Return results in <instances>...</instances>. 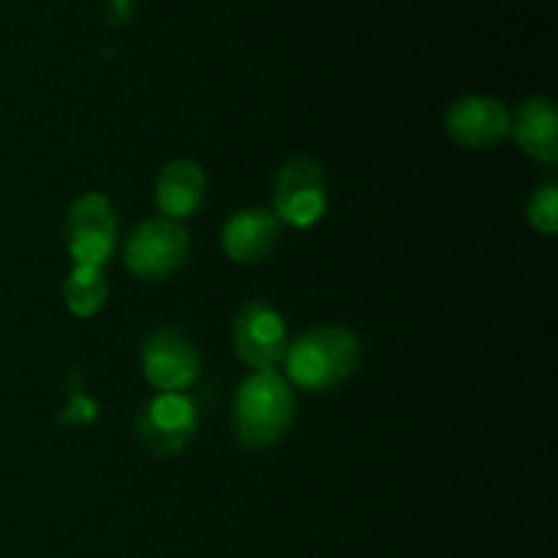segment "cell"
I'll list each match as a JSON object with an SVG mask.
<instances>
[{"label": "cell", "mask_w": 558, "mask_h": 558, "mask_svg": "<svg viewBox=\"0 0 558 558\" xmlns=\"http://www.w3.org/2000/svg\"><path fill=\"white\" fill-rule=\"evenodd\" d=\"M276 218L289 227H314L327 210L325 172L311 158H292L276 178Z\"/></svg>", "instance_id": "cell-5"}, {"label": "cell", "mask_w": 558, "mask_h": 558, "mask_svg": "<svg viewBox=\"0 0 558 558\" xmlns=\"http://www.w3.org/2000/svg\"><path fill=\"white\" fill-rule=\"evenodd\" d=\"M238 357L254 371H272L287 354V325L281 314L262 300H251L238 311L232 325Z\"/></svg>", "instance_id": "cell-7"}, {"label": "cell", "mask_w": 558, "mask_h": 558, "mask_svg": "<svg viewBox=\"0 0 558 558\" xmlns=\"http://www.w3.org/2000/svg\"><path fill=\"white\" fill-rule=\"evenodd\" d=\"M510 134L532 158L554 163L558 158V118L548 98H526L510 114Z\"/></svg>", "instance_id": "cell-12"}, {"label": "cell", "mask_w": 558, "mask_h": 558, "mask_svg": "<svg viewBox=\"0 0 558 558\" xmlns=\"http://www.w3.org/2000/svg\"><path fill=\"white\" fill-rule=\"evenodd\" d=\"M445 131L458 145L485 150L510 134V112L499 98L466 96L450 107L445 118Z\"/></svg>", "instance_id": "cell-9"}, {"label": "cell", "mask_w": 558, "mask_h": 558, "mask_svg": "<svg viewBox=\"0 0 558 558\" xmlns=\"http://www.w3.org/2000/svg\"><path fill=\"white\" fill-rule=\"evenodd\" d=\"M65 305L74 316H93L104 308L109 294L107 276L96 265H76L65 278Z\"/></svg>", "instance_id": "cell-13"}, {"label": "cell", "mask_w": 558, "mask_h": 558, "mask_svg": "<svg viewBox=\"0 0 558 558\" xmlns=\"http://www.w3.org/2000/svg\"><path fill=\"white\" fill-rule=\"evenodd\" d=\"M294 420V396L276 371H256L234 398V434L248 450H265L283 439Z\"/></svg>", "instance_id": "cell-2"}, {"label": "cell", "mask_w": 558, "mask_h": 558, "mask_svg": "<svg viewBox=\"0 0 558 558\" xmlns=\"http://www.w3.org/2000/svg\"><path fill=\"white\" fill-rule=\"evenodd\" d=\"M196 434V407L180 392H161L136 417V436L153 456H178Z\"/></svg>", "instance_id": "cell-6"}, {"label": "cell", "mask_w": 558, "mask_h": 558, "mask_svg": "<svg viewBox=\"0 0 558 558\" xmlns=\"http://www.w3.org/2000/svg\"><path fill=\"white\" fill-rule=\"evenodd\" d=\"M223 251L229 259L240 265H254V262L267 259L278 243V218L276 213L265 207H248V210L234 213L223 227Z\"/></svg>", "instance_id": "cell-10"}, {"label": "cell", "mask_w": 558, "mask_h": 558, "mask_svg": "<svg viewBox=\"0 0 558 558\" xmlns=\"http://www.w3.org/2000/svg\"><path fill=\"white\" fill-rule=\"evenodd\" d=\"M207 194V178L199 163L180 161L167 163L156 180V202L158 210L172 221V218H189L202 207Z\"/></svg>", "instance_id": "cell-11"}, {"label": "cell", "mask_w": 558, "mask_h": 558, "mask_svg": "<svg viewBox=\"0 0 558 558\" xmlns=\"http://www.w3.org/2000/svg\"><path fill=\"white\" fill-rule=\"evenodd\" d=\"M189 259V238L183 227L169 218H150L142 223L125 245V265L136 278L163 281Z\"/></svg>", "instance_id": "cell-3"}, {"label": "cell", "mask_w": 558, "mask_h": 558, "mask_svg": "<svg viewBox=\"0 0 558 558\" xmlns=\"http://www.w3.org/2000/svg\"><path fill=\"white\" fill-rule=\"evenodd\" d=\"M142 374L156 390L180 392L199 376V352L185 332L161 327L142 347Z\"/></svg>", "instance_id": "cell-8"}, {"label": "cell", "mask_w": 558, "mask_h": 558, "mask_svg": "<svg viewBox=\"0 0 558 558\" xmlns=\"http://www.w3.org/2000/svg\"><path fill=\"white\" fill-rule=\"evenodd\" d=\"M65 243L76 265L101 267L112 256L118 243V216L107 196L85 194L71 205Z\"/></svg>", "instance_id": "cell-4"}, {"label": "cell", "mask_w": 558, "mask_h": 558, "mask_svg": "<svg viewBox=\"0 0 558 558\" xmlns=\"http://www.w3.org/2000/svg\"><path fill=\"white\" fill-rule=\"evenodd\" d=\"M529 221L537 232L556 234L558 229V189L556 183H545L534 191L529 202Z\"/></svg>", "instance_id": "cell-14"}, {"label": "cell", "mask_w": 558, "mask_h": 558, "mask_svg": "<svg viewBox=\"0 0 558 558\" xmlns=\"http://www.w3.org/2000/svg\"><path fill=\"white\" fill-rule=\"evenodd\" d=\"M112 20L114 22H125L129 20V14H131V0H112Z\"/></svg>", "instance_id": "cell-15"}, {"label": "cell", "mask_w": 558, "mask_h": 558, "mask_svg": "<svg viewBox=\"0 0 558 558\" xmlns=\"http://www.w3.org/2000/svg\"><path fill=\"white\" fill-rule=\"evenodd\" d=\"M287 376L292 385L308 392H325L347 381L360 360V343L343 327H314L289 343Z\"/></svg>", "instance_id": "cell-1"}]
</instances>
